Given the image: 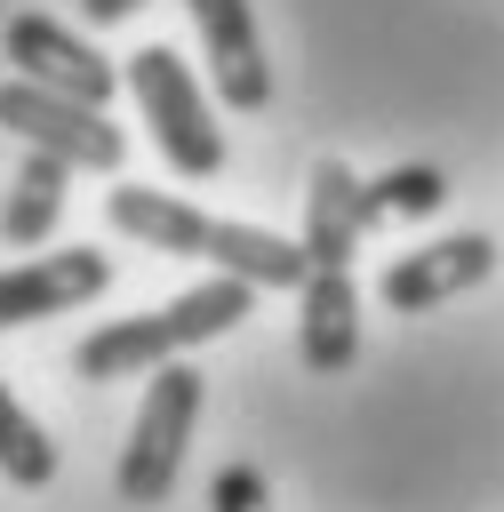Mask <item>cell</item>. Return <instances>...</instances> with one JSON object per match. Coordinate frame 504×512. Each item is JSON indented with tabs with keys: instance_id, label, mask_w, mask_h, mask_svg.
Masks as SVG:
<instances>
[{
	"instance_id": "obj_1",
	"label": "cell",
	"mask_w": 504,
	"mask_h": 512,
	"mask_svg": "<svg viewBox=\"0 0 504 512\" xmlns=\"http://www.w3.org/2000/svg\"><path fill=\"white\" fill-rule=\"evenodd\" d=\"M104 224L128 232L136 248H160V256H200L248 288H296L312 272L304 240H280L264 224H232V216H208L176 192H152V184H112L104 192Z\"/></svg>"
},
{
	"instance_id": "obj_2",
	"label": "cell",
	"mask_w": 504,
	"mask_h": 512,
	"mask_svg": "<svg viewBox=\"0 0 504 512\" xmlns=\"http://www.w3.org/2000/svg\"><path fill=\"white\" fill-rule=\"evenodd\" d=\"M248 312H256V288L232 280V272H216V280H200V288H184V296H168V304H152V312H128V320L88 328L80 352H72V376H88V384L152 376L160 360H184L192 344L232 336Z\"/></svg>"
},
{
	"instance_id": "obj_3",
	"label": "cell",
	"mask_w": 504,
	"mask_h": 512,
	"mask_svg": "<svg viewBox=\"0 0 504 512\" xmlns=\"http://www.w3.org/2000/svg\"><path fill=\"white\" fill-rule=\"evenodd\" d=\"M200 368L184 360H160L152 384H144V408L120 440V464H112V488L120 504H168V488L184 480V448H192V424H200Z\"/></svg>"
},
{
	"instance_id": "obj_4",
	"label": "cell",
	"mask_w": 504,
	"mask_h": 512,
	"mask_svg": "<svg viewBox=\"0 0 504 512\" xmlns=\"http://www.w3.org/2000/svg\"><path fill=\"white\" fill-rule=\"evenodd\" d=\"M120 80H128V96H136V112H144V128H152V144L176 176L200 184V176L224 168V128H216V112H208V96H200V80L184 72L176 48H136Z\"/></svg>"
},
{
	"instance_id": "obj_5",
	"label": "cell",
	"mask_w": 504,
	"mask_h": 512,
	"mask_svg": "<svg viewBox=\"0 0 504 512\" xmlns=\"http://www.w3.org/2000/svg\"><path fill=\"white\" fill-rule=\"evenodd\" d=\"M0 128L32 152H56L64 168H96V176H120L128 160V136L120 120H104V104H80V96H56V88H32V80H0Z\"/></svg>"
},
{
	"instance_id": "obj_6",
	"label": "cell",
	"mask_w": 504,
	"mask_h": 512,
	"mask_svg": "<svg viewBox=\"0 0 504 512\" xmlns=\"http://www.w3.org/2000/svg\"><path fill=\"white\" fill-rule=\"evenodd\" d=\"M0 56H8V72H16V80H32V88H56V96H80V104H112V96H120V64H112L104 48H88L72 24L40 16V8L8 16V32H0Z\"/></svg>"
},
{
	"instance_id": "obj_7",
	"label": "cell",
	"mask_w": 504,
	"mask_h": 512,
	"mask_svg": "<svg viewBox=\"0 0 504 512\" xmlns=\"http://www.w3.org/2000/svg\"><path fill=\"white\" fill-rule=\"evenodd\" d=\"M488 272H496V240H488V232H448V240H424V248L392 256L384 280H376V296H384L392 312H440L448 296L480 288Z\"/></svg>"
},
{
	"instance_id": "obj_8",
	"label": "cell",
	"mask_w": 504,
	"mask_h": 512,
	"mask_svg": "<svg viewBox=\"0 0 504 512\" xmlns=\"http://www.w3.org/2000/svg\"><path fill=\"white\" fill-rule=\"evenodd\" d=\"M208 48V80L232 112H264L272 104V64H264V32L248 16V0H184Z\"/></svg>"
},
{
	"instance_id": "obj_9",
	"label": "cell",
	"mask_w": 504,
	"mask_h": 512,
	"mask_svg": "<svg viewBox=\"0 0 504 512\" xmlns=\"http://www.w3.org/2000/svg\"><path fill=\"white\" fill-rule=\"evenodd\" d=\"M112 288V256L104 248H56V256H32L16 272H0V328H32V320H56L88 296Z\"/></svg>"
},
{
	"instance_id": "obj_10",
	"label": "cell",
	"mask_w": 504,
	"mask_h": 512,
	"mask_svg": "<svg viewBox=\"0 0 504 512\" xmlns=\"http://www.w3.org/2000/svg\"><path fill=\"white\" fill-rule=\"evenodd\" d=\"M296 352H304V368L312 376H344L352 368V352H360V280H352V264H312L304 280H296Z\"/></svg>"
},
{
	"instance_id": "obj_11",
	"label": "cell",
	"mask_w": 504,
	"mask_h": 512,
	"mask_svg": "<svg viewBox=\"0 0 504 512\" xmlns=\"http://www.w3.org/2000/svg\"><path fill=\"white\" fill-rule=\"evenodd\" d=\"M368 232H376V216H368L360 176L344 160H312V184H304V256L312 264H352Z\"/></svg>"
},
{
	"instance_id": "obj_12",
	"label": "cell",
	"mask_w": 504,
	"mask_h": 512,
	"mask_svg": "<svg viewBox=\"0 0 504 512\" xmlns=\"http://www.w3.org/2000/svg\"><path fill=\"white\" fill-rule=\"evenodd\" d=\"M64 192H72V168H64L56 152H32V144H24L16 184H8V200H0V240H8V248H40V240L56 232V216H64Z\"/></svg>"
},
{
	"instance_id": "obj_13",
	"label": "cell",
	"mask_w": 504,
	"mask_h": 512,
	"mask_svg": "<svg viewBox=\"0 0 504 512\" xmlns=\"http://www.w3.org/2000/svg\"><path fill=\"white\" fill-rule=\"evenodd\" d=\"M360 192H368V216L392 224V216H432V208L448 200V176H440L432 160H400V168H384V176H360Z\"/></svg>"
},
{
	"instance_id": "obj_14",
	"label": "cell",
	"mask_w": 504,
	"mask_h": 512,
	"mask_svg": "<svg viewBox=\"0 0 504 512\" xmlns=\"http://www.w3.org/2000/svg\"><path fill=\"white\" fill-rule=\"evenodd\" d=\"M0 472H8L16 488H48V480H56V440L16 408L8 384H0Z\"/></svg>"
},
{
	"instance_id": "obj_15",
	"label": "cell",
	"mask_w": 504,
	"mask_h": 512,
	"mask_svg": "<svg viewBox=\"0 0 504 512\" xmlns=\"http://www.w3.org/2000/svg\"><path fill=\"white\" fill-rule=\"evenodd\" d=\"M208 512H272L264 472H256V464H224V472L208 480Z\"/></svg>"
},
{
	"instance_id": "obj_16",
	"label": "cell",
	"mask_w": 504,
	"mask_h": 512,
	"mask_svg": "<svg viewBox=\"0 0 504 512\" xmlns=\"http://www.w3.org/2000/svg\"><path fill=\"white\" fill-rule=\"evenodd\" d=\"M136 8H152V0H80L88 24H120V16H136Z\"/></svg>"
}]
</instances>
